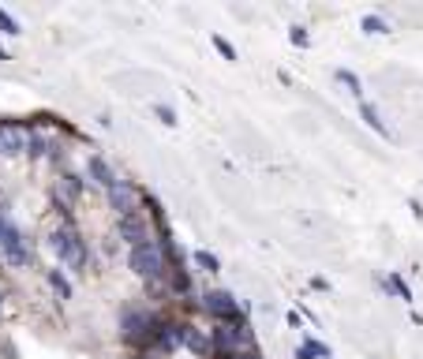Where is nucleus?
<instances>
[{
	"mask_svg": "<svg viewBox=\"0 0 423 359\" xmlns=\"http://www.w3.org/2000/svg\"><path fill=\"white\" fill-rule=\"evenodd\" d=\"M162 318L150 314V311H128L124 322H120V337L124 344H131V348H147V344H157V337H162Z\"/></svg>",
	"mask_w": 423,
	"mask_h": 359,
	"instance_id": "f257e3e1",
	"label": "nucleus"
},
{
	"mask_svg": "<svg viewBox=\"0 0 423 359\" xmlns=\"http://www.w3.org/2000/svg\"><path fill=\"white\" fill-rule=\"evenodd\" d=\"M128 266H131V273L142 277V281H150V285H157V281H162V277L169 273V266H165V251H162V244H157V239L131 247Z\"/></svg>",
	"mask_w": 423,
	"mask_h": 359,
	"instance_id": "f03ea898",
	"label": "nucleus"
},
{
	"mask_svg": "<svg viewBox=\"0 0 423 359\" xmlns=\"http://www.w3.org/2000/svg\"><path fill=\"white\" fill-rule=\"evenodd\" d=\"M52 251H57V258L68 266V270H75V273H83L86 270V244H83V236L75 232V224L72 221H64L57 232H52Z\"/></svg>",
	"mask_w": 423,
	"mask_h": 359,
	"instance_id": "7ed1b4c3",
	"label": "nucleus"
},
{
	"mask_svg": "<svg viewBox=\"0 0 423 359\" xmlns=\"http://www.w3.org/2000/svg\"><path fill=\"white\" fill-rule=\"evenodd\" d=\"M0 255H4V262H11V266H30V258H34L23 232L16 229V221H11L4 210H0Z\"/></svg>",
	"mask_w": 423,
	"mask_h": 359,
	"instance_id": "20e7f679",
	"label": "nucleus"
},
{
	"mask_svg": "<svg viewBox=\"0 0 423 359\" xmlns=\"http://www.w3.org/2000/svg\"><path fill=\"white\" fill-rule=\"evenodd\" d=\"M203 311L210 314V318H218V322H225V326H236L240 322V303H236L229 292H206L203 296Z\"/></svg>",
	"mask_w": 423,
	"mask_h": 359,
	"instance_id": "39448f33",
	"label": "nucleus"
},
{
	"mask_svg": "<svg viewBox=\"0 0 423 359\" xmlns=\"http://www.w3.org/2000/svg\"><path fill=\"white\" fill-rule=\"evenodd\" d=\"M120 239H124L128 247H139V244H150V239H154L150 221H147L142 210H131V214L120 217Z\"/></svg>",
	"mask_w": 423,
	"mask_h": 359,
	"instance_id": "423d86ee",
	"label": "nucleus"
},
{
	"mask_svg": "<svg viewBox=\"0 0 423 359\" xmlns=\"http://www.w3.org/2000/svg\"><path fill=\"white\" fill-rule=\"evenodd\" d=\"M30 146V131L23 124H0V154L4 157H19Z\"/></svg>",
	"mask_w": 423,
	"mask_h": 359,
	"instance_id": "0eeeda50",
	"label": "nucleus"
},
{
	"mask_svg": "<svg viewBox=\"0 0 423 359\" xmlns=\"http://www.w3.org/2000/svg\"><path fill=\"white\" fill-rule=\"evenodd\" d=\"M105 195H109V206H113L120 217H124V214H131V210H135V203H139V191L131 188L128 180H116Z\"/></svg>",
	"mask_w": 423,
	"mask_h": 359,
	"instance_id": "6e6552de",
	"label": "nucleus"
},
{
	"mask_svg": "<svg viewBox=\"0 0 423 359\" xmlns=\"http://www.w3.org/2000/svg\"><path fill=\"white\" fill-rule=\"evenodd\" d=\"M79 191H83L79 176H60V183L52 188V198H57V206H60V210H72V203L79 198Z\"/></svg>",
	"mask_w": 423,
	"mask_h": 359,
	"instance_id": "1a4fd4ad",
	"label": "nucleus"
},
{
	"mask_svg": "<svg viewBox=\"0 0 423 359\" xmlns=\"http://www.w3.org/2000/svg\"><path fill=\"white\" fill-rule=\"evenodd\" d=\"M86 172H90V180H94V183H98V188H105V191H109V188H113V183H116V180H120V176H116V172L109 169V161H105V157H90V165H86Z\"/></svg>",
	"mask_w": 423,
	"mask_h": 359,
	"instance_id": "9d476101",
	"label": "nucleus"
},
{
	"mask_svg": "<svg viewBox=\"0 0 423 359\" xmlns=\"http://www.w3.org/2000/svg\"><path fill=\"white\" fill-rule=\"evenodd\" d=\"M360 116L367 120V127H375V131H378V135H390V127L382 124V116H378V109H375L371 101H360Z\"/></svg>",
	"mask_w": 423,
	"mask_h": 359,
	"instance_id": "9b49d317",
	"label": "nucleus"
},
{
	"mask_svg": "<svg viewBox=\"0 0 423 359\" xmlns=\"http://www.w3.org/2000/svg\"><path fill=\"white\" fill-rule=\"evenodd\" d=\"M49 281H52V288H57V296H60V300H72V281H68V277H64L60 270H52V273H49Z\"/></svg>",
	"mask_w": 423,
	"mask_h": 359,
	"instance_id": "f8f14e48",
	"label": "nucleus"
},
{
	"mask_svg": "<svg viewBox=\"0 0 423 359\" xmlns=\"http://www.w3.org/2000/svg\"><path fill=\"white\" fill-rule=\"evenodd\" d=\"M195 266H199V270H206V273H218V270H221L218 255H210V251H195Z\"/></svg>",
	"mask_w": 423,
	"mask_h": 359,
	"instance_id": "ddd939ff",
	"label": "nucleus"
},
{
	"mask_svg": "<svg viewBox=\"0 0 423 359\" xmlns=\"http://www.w3.org/2000/svg\"><path fill=\"white\" fill-rule=\"evenodd\" d=\"M337 83H345V86H349V94H356V101H363V86H360V79H356V75L337 72Z\"/></svg>",
	"mask_w": 423,
	"mask_h": 359,
	"instance_id": "4468645a",
	"label": "nucleus"
},
{
	"mask_svg": "<svg viewBox=\"0 0 423 359\" xmlns=\"http://www.w3.org/2000/svg\"><path fill=\"white\" fill-rule=\"evenodd\" d=\"M188 288H191V277L184 273V266H176L173 270V292H188Z\"/></svg>",
	"mask_w": 423,
	"mask_h": 359,
	"instance_id": "2eb2a0df",
	"label": "nucleus"
},
{
	"mask_svg": "<svg viewBox=\"0 0 423 359\" xmlns=\"http://www.w3.org/2000/svg\"><path fill=\"white\" fill-rule=\"evenodd\" d=\"M363 30H367V34H390V26L382 23L378 16H367V19H363Z\"/></svg>",
	"mask_w": 423,
	"mask_h": 359,
	"instance_id": "dca6fc26",
	"label": "nucleus"
},
{
	"mask_svg": "<svg viewBox=\"0 0 423 359\" xmlns=\"http://www.w3.org/2000/svg\"><path fill=\"white\" fill-rule=\"evenodd\" d=\"M0 30H4V34H11V38H16V34H23V30H19V23L11 19L4 8H0Z\"/></svg>",
	"mask_w": 423,
	"mask_h": 359,
	"instance_id": "f3484780",
	"label": "nucleus"
},
{
	"mask_svg": "<svg viewBox=\"0 0 423 359\" xmlns=\"http://www.w3.org/2000/svg\"><path fill=\"white\" fill-rule=\"evenodd\" d=\"M157 116H162V124H169V127H176L180 124V120H176V113L173 109H169V105H157V109H154Z\"/></svg>",
	"mask_w": 423,
	"mask_h": 359,
	"instance_id": "a211bd4d",
	"label": "nucleus"
},
{
	"mask_svg": "<svg viewBox=\"0 0 423 359\" xmlns=\"http://www.w3.org/2000/svg\"><path fill=\"white\" fill-rule=\"evenodd\" d=\"M311 355H326V348H322V344H319V341H308V344H303V352H300V359H311Z\"/></svg>",
	"mask_w": 423,
	"mask_h": 359,
	"instance_id": "6ab92c4d",
	"label": "nucleus"
},
{
	"mask_svg": "<svg viewBox=\"0 0 423 359\" xmlns=\"http://www.w3.org/2000/svg\"><path fill=\"white\" fill-rule=\"evenodd\" d=\"M214 45L221 49V57H225V60H236V49H232L229 42H225V38H214Z\"/></svg>",
	"mask_w": 423,
	"mask_h": 359,
	"instance_id": "aec40b11",
	"label": "nucleus"
},
{
	"mask_svg": "<svg viewBox=\"0 0 423 359\" xmlns=\"http://www.w3.org/2000/svg\"><path fill=\"white\" fill-rule=\"evenodd\" d=\"M288 38H293V45H308V34H303V26H293V34H288Z\"/></svg>",
	"mask_w": 423,
	"mask_h": 359,
	"instance_id": "412c9836",
	"label": "nucleus"
},
{
	"mask_svg": "<svg viewBox=\"0 0 423 359\" xmlns=\"http://www.w3.org/2000/svg\"><path fill=\"white\" fill-rule=\"evenodd\" d=\"M229 359H262L255 348H247V352H236V355H229Z\"/></svg>",
	"mask_w": 423,
	"mask_h": 359,
	"instance_id": "4be33fe9",
	"label": "nucleus"
},
{
	"mask_svg": "<svg viewBox=\"0 0 423 359\" xmlns=\"http://www.w3.org/2000/svg\"><path fill=\"white\" fill-rule=\"evenodd\" d=\"M0 303H4V296H0Z\"/></svg>",
	"mask_w": 423,
	"mask_h": 359,
	"instance_id": "5701e85b",
	"label": "nucleus"
}]
</instances>
